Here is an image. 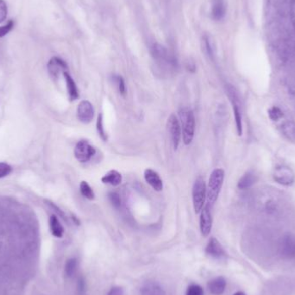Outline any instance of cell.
I'll return each instance as SVG.
<instances>
[{
	"instance_id": "1",
	"label": "cell",
	"mask_w": 295,
	"mask_h": 295,
	"mask_svg": "<svg viewBox=\"0 0 295 295\" xmlns=\"http://www.w3.org/2000/svg\"><path fill=\"white\" fill-rule=\"evenodd\" d=\"M224 180V171L221 168H216L210 175L207 188V198L209 206H213L219 198Z\"/></svg>"
},
{
	"instance_id": "2",
	"label": "cell",
	"mask_w": 295,
	"mask_h": 295,
	"mask_svg": "<svg viewBox=\"0 0 295 295\" xmlns=\"http://www.w3.org/2000/svg\"><path fill=\"white\" fill-rule=\"evenodd\" d=\"M151 55L160 67L172 70L177 68V61L169 51L158 43H155L151 47Z\"/></svg>"
},
{
	"instance_id": "3",
	"label": "cell",
	"mask_w": 295,
	"mask_h": 295,
	"mask_svg": "<svg viewBox=\"0 0 295 295\" xmlns=\"http://www.w3.org/2000/svg\"><path fill=\"white\" fill-rule=\"evenodd\" d=\"M181 126H182V138L184 144L188 146L194 138L195 122L194 113L189 109H183L180 112Z\"/></svg>"
},
{
	"instance_id": "4",
	"label": "cell",
	"mask_w": 295,
	"mask_h": 295,
	"mask_svg": "<svg viewBox=\"0 0 295 295\" xmlns=\"http://www.w3.org/2000/svg\"><path fill=\"white\" fill-rule=\"evenodd\" d=\"M207 199V186L203 179L199 178L195 181L192 187V202L194 207L195 213H200L205 206V201Z\"/></svg>"
},
{
	"instance_id": "5",
	"label": "cell",
	"mask_w": 295,
	"mask_h": 295,
	"mask_svg": "<svg viewBox=\"0 0 295 295\" xmlns=\"http://www.w3.org/2000/svg\"><path fill=\"white\" fill-rule=\"evenodd\" d=\"M96 154L95 148L86 140H81L74 148V157L80 163H87Z\"/></svg>"
},
{
	"instance_id": "6",
	"label": "cell",
	"mask_w": 295,
	"mask_h": 295,
	"mask_svg": "<svg viewBox=\"0 0 295 295\" xmlns=\"http://www.w3.org/2000/svg\"><path fill=\"white\" fill-rule=\"evenodd\" d=\"M273 176L277 183L283 186H291L295 180L294 172L286 166H280L275 168Z\"/></svg>"
},
{
	"instance_id": "7",
	"label": "cell",
	"mask_w": 295,
	"mask_h": 295,
	"mask_svg": "<svg viewBox=\"0 0 295 295\" xmlns=\"http://www.w3.org/2000/svg\"><path fill=\"white\" fill-rule=\"evenodd\" d=\"M168 130L171 137L174 150H177L181 139V125L177 117L171 114L168 119Z\"/></svg>"
},
{
	"instance_id": "8",
	"label": "cell",
	"mask_w": 295,
	"mask_h": 295,
	"mask_svg": "<svg viewBox=\"0 0 295 295\" xmlns=\"http://www.w3.org/2000/svg\"><path fill=\"white\" fill-rule=\"evenodd\" d=\"M94 108L88 101H82L77 108V118L83 124H90L94 118Z\"/></svg>"
},
{
	"instance_id": "9",
	"label": "cell",
	"mask_w": 295,
	"mask_h": 295,
	"mask_svg": "<svg viewBox=\"0 0 295 295\" xmlns=\"http://www.w3.org/2000/svg\"><path fill=\"white\" fill-rule=\"evenodd\" d=\"M210 206H204L203 209L201 210V218H200V228L202 236H206L209 235L212 226H213V218L210 211Z\"/></svg>"
},
{
	"instance_id": "10",
	"label": "cell",
	"mask_w": 295,
	"mask_h": 295,
	"mask_svg": "<svg viewBox=\"0 0 295 295\" xmlns=\"http://www.w3.org/2000/svg\"><path fill=\"white\" fill-rule=\"evenodd\" d=\"M144 179L150 186L152 188L157 191L161 192L163 189V180L160 177L159 174L157 172L154 171L153 169L148 168L144 171Z\"/></svg>"
},
{
	"instance_id": "11",
	"label": "cell",
	"mask_w": 295,
	"mask_h": 295,
	"mask_svg": "<svg viewBox=\"0 0 295 295\" xmlns=\"http://www.w3.org/2000/svg\"><path fill=\"white\" fill-rule=\"evenodd\" d=\"M47 69L50 74L54 77L57 78L59 76L60 73L63 74L64 72L68 70V65L63 60L61 59L59 57H53L51 58V61L47 64Z\"/></svg>"
},
{
	"instance_id": "12",
	"label": "cell",
	"mask_w": 295,
	"mask_h": 295,
	"mask_svg": "<svg viewBox=\"0 0 295 295\" xmlns=\"http://www.w3.org/2000/svg\"><path fill=\"white\" fill-rule=\"evenodd\" d=\"M206 253L210 257H214V258H223L226 255L222 245L214 237L210 239L208 244L206 247Z\"/></svg>"
},
{
	"instance_id": "13",
	"label": "cell",
	"mask_w": 295,
	"mask_h": 295,
	"mask_svg": "<svg viewBox=\"0 0 295 295\" xmlns=\"http://www.w3.org/2000/svg\"><path fill=\"white\" fill-rule=\"evenodd\" d=\"M209 292L213 295H222L226 288V280L224 277L214 278L207 284Z\"/></svg>"
},
{
	"instance_id": "14",
	"label": "cell",
	"mask_w": 295,
	"mask_h": 295,
	"mask_svg": "<svg viewBox=\"0 0 295 295\" xmlns=\"http://www.w3.org/2000/svg\"><path fill=\"white\" fill-rule=\"evenodd\" d=\"M229 93L230 94V99L232 101V106H233L234 116H235V120H236V130L238 136L242 135V114L240 111L239 106L236 103V99L234 97V93L231 90H229Z\"/></svg>"
},
{
	"instance_id": "15",
	"label": "cell",
	"mask_w": 295,
	"mask_h": 295,
	"mask_svg": "<svg viewBox=\"0 0 295 295\" xmlns=\"http://www.w3.org/2000/svg\"><path fill=\"white\" fill-rule=\"evenodd\" d=\"M102 183L111 185L112 186H118L121 184L122 175L119 172L116 170H111L101 178Z\"/></svg>"
},
{
	"instance_id": "16",
	"label": "cell",
	"mask_w": 295,
	"mask_h": 295,
	"mask_svg": "<svg viewBox=\"0 0 295 295\" xmlns=\"http://www.w3.org/2000/svg\"><path fill=\"white\" fill-rule=\"evenodd\" d=\"M225 5L224 0H213L212 7V17L214 20L220 21L225 16Z\"/></svg>"
},
{
	"instance_id": "17",
	"label": "cell",
	"mask_w": 295,
	"mask_h": 295,
	"mask_svg": "<svg viewBox=\"0 0 295 295\" xmlns=\"http://www.w3.org/2000/svg\"><path fill=\"white\" fill-rule=\"evenodd\" d=\"M64 78H65L66 85H67V90H68V96L71 101H75L79 97V91L77 88L76 84L73 80V78L68 74V71L63 73Z\"/></svg>"
},
{
	"instance_id": "18",
	"label": "cell",
	"mask_w": 295,
	"mask_h": 295,
	"mask_svg": "<svg viewBox=\"0 0 295 295\" xmlns=\"http://www.w3.org/2000/svg\"><path fill=\"white\" fill-rule=\"evenodd\" d=\"M256 181H257L256 174L252 171H249L242 175V177L238 181L237 186L241 190H245L253 186L256 183Z\"/></svg>"
},
{
	"instance_id": "19",
	"label": "cell",
	"mask_w": 295,
	"mask_h": 295,
	"mask_svg": "<svg viewBox=\"0 0 295 295\" xmlns=\"http://www.w3.org/2000/svg\"><path fill=\"white\" fill-rule=\"evenodd\" d=\"M50 228L54 236L57 238H61L64 234V228L60 223L59 219H57L56 215H51L50 219Z\"/></svg>"
},
{
	"instance_id": "20",
	"label": "cell",
	"mask_w": 295,
	"mask_h": 295,
	"mask_svg": "<svg viewBox=\"0 0 295 295\" xmlns=\"http://www.w3.org/2000/svg\"><path fill=\"white\" fill-rule=\"evenodd\" d=\"M141 295H166L163 288L155 282L145 284L141 289Z\"/></svg>"
},
{
	"instance_id": "21",
	"label": "cell",
	"mask_w": 295,
	"mask_h": 295,
	"mask_svg": "<svg viewBox=\"0 0 295 295\" xmlns=\"http://www.w3.org/2000/svg\"><path fill=\"white\" fill-rule=\"evenodd\" d=\"M282 251L284 256H286V257L291 258L295 257V238L293 236H286L284 239Z\"/></svg>"
},
{
	"instance_id": "22",
	"label": "cell",
	"mask_w": 295,
	"mask_h": 295,
	"mask_svg": "<svg viewBox=\"0 0 295 295\" xmlns=\"http://www.w3.org/2000/svg\"><path fill=\"white\" fill-rule=\"evenodd\" d=\"M80 193L85 197L88 199L89 201H92L95 199V193L92 187L90 186L86 181H81L80 185Z\"/></svg>"
},
{
	"instance_id": "23",
	"label": "cell",
	"mask_w": 295,
	"mask_h": 295,
	"mask_svg": "<svg viewBox=\"0 0 295 295\" xmlns=\"http://www.w3.org/2000/svg\"><path fill=\"white\" fill-rule=\"evenodd\" d=\"M77 265H78V263H77V260L75 258H71V259L67 261L65 265V273L68 277H72L75 274L77 270Z\"/></svg>"
},
{
	"instance_id": "24",
	"label": "cell",
	"mask_w": 295,
	"mask_h": 295,
	"mask_svg": "<svg viewBox=\"0 0 295 295\" xmlns=\"http://www.w3.org/2000/svg\"><path fill=\"white\" fill-rule=\"evenodd\" d=\"M97 130L99 133V136H101V138L103 140L104 142H106L107 140V133L105 131L103 125V115L102 113H100L97 116Z\"/></svg>"
},
{
	"instance_id": "25",
	"label": "cell",
	"mask_w": 295,
	"mask_h": 295,
	"mask_svg": "<svg viewBox=\"0 0 295 295\" xmlns=\"http://www.w3.org/2000/svg\"><path fill=\"white\" fill-rule=\"evenodd\" d=\"M269 118L273 121H277L283 117V112L277 107H273L269 111Z\"/></svg>"
},
{
	"instance_id": "26",
	"label": "cell",
	"mask_w": 295,
	"mask_h": 295,
	"mask_svg": "<svg viewBox=\"0 0 295 295\" xmlns=\"http://www.w3.org/2000/svg\"><path fill=\"white\" fill-rule=\"evenodd\" d=\"M108 199H109L110 202L112 203V206L115 208H119L121 206V198L117 192H110L108 194Z\"/></svg>"
},
{
	"instance_id": "27",
	"label": "cell",
	"mask_w": 295,
	"mask_h": 295,
	"mask_svg": "<svg viewBox=\"0 0 295 295\" xmlns=\"http://www.w3.org/2000/svg\"><path fill=\"white\" fill-rule=\"evenodd\" d=\"M13 26H14V22L10 20L5 25L0 27V38H2L4 36H6L8 33L11 32V30L13 29Z\"/></svg>"
},
{
	"instance_id": "28",
	"label": "cell",
	"mask_w": 295,
	"mask_h": 295,
	"mask_svg": "<svg viewBox=\"0 0 295 295\" xmlns=\"http://www.w3.org/2000/svg\"><path fill=\"white\" fill-rule=\"evenodd\" d=\"M186 295H204V290L201 286L192 284L186 291Z\"/></svg>"
},
{
	"instance_id": "29",
	"label": "cell",
	"mask_w": 295,
	"mask_h": 295,
	"mask_svg": "<svg viewBox=\"0 0 295 295\" xmlns=\"http://www.w3.org/2000/svg\"><path fill=\"white\" fill-rule=\"evenodd\" d=\"M115 79L117 85H118V91L120 92V94L124 96L126 94V86H125L124 79L121 76H116Z\"/></svg>"
},
{
	"instance_id": "30",
	"label": "cell",
	"mask_w": 295,
	"mask_h": 295,
	"mask_svg": "<svg viewBox=\"0 0 295 295\" xmlns=\"http://www.w3.org/2000/svg\"><path fill=\"white\" fill-rule=\"evenodd\" d=\"M12 172L11 166L7 163H0V178L6 177Z\"/></svg>"
},
{
	"instance_id": "31",
	"label": "cell",
	"mask_w": 295,
	"mask_h": 295,
	"mask_svg": "<svg viewBox=\"0 0 295 295\" xmlns=\"http://www.w3.org/2000/svg\"><path fill=\"white\" fill-rule=\"evenodd\" d=\"M7 15V6L4 0H0V23H2Z\"/></svg>"
},
{
	"instance_id": "32",
	"label": "cell",
	"mask_w": 295,
	"mask_h": 295,
	"mask_svg": "<svg viewBox=\"0 0 295 295\" xmlns=\"http://www.w3.org/2000/svg\"><path fill=\"white\" fill-rule=\"evenodd\" d=\"M107 295H124V290L121 287L116 286V287H113L110 290Z\"/></svg>"
},
{
	"instance_id": "33",
	"label": "cell",
	"mask_w": 295,
	"mask_h": 295,
	"mask_svg": "<svg viewBox=\"0 0 295 295\" xmlns=\"http://www.w3.org/2000/svg\"><path fill=\"white\" fill-rule=\"evenodd\" d=\"M291 16H292V22L295 28V0H292V6H291Z\"/></svg>"
},
{
	"instance_id": "34",
	"label": "cell",
	"mask_w": 295,
	"mask_h": 295,
	"mask_svg": "<svg viewBox=\"0 0 295 295\" xmlns=\"http://www.w3.org/2000/svg\"><path fill=\"white\" fill-rule=\"evenodd\" d=\"M234 295H245V293H243V292H236V293H235Z\"/></svg>"
}]
</instances>
